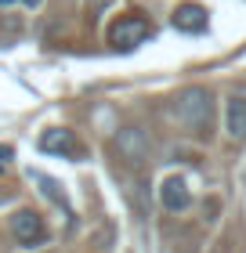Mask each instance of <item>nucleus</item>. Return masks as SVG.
<instances>
[{"instance_id":"obj_8","label":"nucleus","mask_w":246,"mask_h":253,"mask_svg":"<svg viewBox=\"0 0 246 253\" xmlns=\"http://www.w3.org/2000/svg\"><path fill=\"white\" fill-rule=\"evenodd\" d=\"M29 181H33V185H40V192L48 195V199H51L54 206H62V210H65L69 217H73V210H69V199H65V192H62V185H58L54 177H48L44 170H29Z\"/></svg>"},{"instance_id":"obj_2","label":"nucleus","mask_w":246,"mask_h":253,"mask_svg":"<svg viewBox=\"0 0 246 253\" xmlns=\"http://www.w3.org/2000/svg\"><path fill=\"white\" fill-rule=\"evenodd\" d=\"M148 37H152V26L142 15H120L109 26V43L116 51H134L138 43H145Z\"/></svg>"},{"instance_id":"obj_9","label":"nucleus","mask_w":246,"mask_h":253,"mask_svg":"<svg viewBox=\"0 0 246 253\" xmlns=\"http://www.w3.org/2000/svg\"><path fill=\"white\" fill-rule=\"evenodd\" d=\"M120 148H123V156L131 159V163H142L145 152H148V141H145V134H142V130L127 126V130H120Z\"/></svg>"},{"instance_id":"obj_3","label":"nucleus","mask_w":246,"mask_h":253,"mask_svg":"<svg viewBox=\"0 0 246 253\" xmlns=\"http://www.w3.org/2000/svg\"><path fill=\"white\" fill-rule=\"evenodd\" d=\"M11 235H15L18 246L37 250L48 243V228H44V217L37 210H15L11 213Z\"/></svg>"},{"instance_id":"obj_11","label":"nucleus","mask_w":246,"mask_h":253,"mask_svg":"<svg viewBox=\"0 0 246 253\" xmlns=\"http://www.w3.org/2000/svg\"><path fill=\"white\" fill-rule=\"evenodd\" d=\"M7 4H15V0H0V7H7Z\"/></svg>"},{"instance_id":"obj_1","label":"nucleus","mask_w":246,"mask_h":253,"mask_svg":"<svg viewBox=\"0 0 246 253\" xmlns=\"http://www.w3.org/2000/svg\"><path fill=\"white\" fill-rule=\"evenodd\" d=\"M210 112H214V98H210L206 87H185L178 94V101H174V116H178V123L189 134H196V137L210 134Z\"/></svg>"},{"instance_id":"obj_7","label":"nucleus","mask_w":246,"mask_h":253,"mask_svg":"<svg viewBox=\"0 0 246 253\" xmlns=\"http://www.w3.org/2000/svg\"><path fill=\"white\" fill-rule=\"evenodd\" d=\"M225 130L232 141H246V98H232L225 105Z\"/></svg>"},{"instance_id":"obj_4","label":"nucleus","mask_w":246,"mask_h":253,"mask_svg":"<svg viewBox=\"0 0 246 253\" xmlns=\"http://www.w3.org/2000/svg\"><path fill=\"white\" fill-rule=\"evenodd\" d=\"M159 203H163V210H167V213L189 210V206H192V192H189V185H185V177H167V181H163Z\"/></svg>"},{"instance_id":"obj_10","label":"nucleus","mask_w":246,"mask_h":253,"mask_svg":"<svg viewBox=\"0 0 246 253\" xmlns=\"http://www.w3.org/2000/svg\"><path fill=\"white\" fill-rule=\"evenodd\" d=\"M11 159H15V148H11V145H0V170H7Z\"/></svg>"},{"instance_id":"obj_6","label":"nucleus","mask_w":246,"mask_h":253,"mask_svg":"<svg viewBox=\"0 0 246 253\" xmlns=\"http://www.w3.org/2000/svg\"><path fill=\"white\" fill-rule=\"evenodd\" d=\"M37 145H40V152H48V156H73L76 152V137H73V130H65V126L44 130Z\"/></svg>"},{"instance_id":"obj_5","label":"nucleus","mask_w":246,"mask_h":253,"mask_svg":"<svg viewBox=\"0 0 246 253\" xmlns=\"http://www.w3.org/2000/svg\"><path fill=\"white\" fill-rule=\"evenodd\" d=\"M170 26L178 29V33H206V26H210V11L199 7V4H181L178 11H174Z\"/></svg>"},{"instance_id":"obj_12","label":"nucleus","mask_w":246,"mask_h":253,"mask_svg":"<svg viewBox=\"0 0 246 253\" xmlns=\"http://www.w3.org/2000/svg\"><path fill=\"white\" fill-rule=\"evenodd\" d=\"M26 4H29V7H37V4H40V0H26Z\"/></svg>"}]
</instances>
